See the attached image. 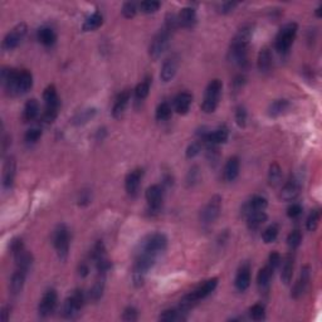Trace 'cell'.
Returning <instances> with one entry per match:
<instances>
[{"label":"cell","instance_id":"6da1fadb","mask_svg":"<svg viewBox=\"0 0 322 322\" xmlns=\"http://www.w3.org/2000/svg\"><path fill=\"white\" fill-rule=\"evenodd\" d=\"M216 286H218V278H210V280L205 281L203 285H200L197 288H195L194 291L190 292L189 295H186L185 297L182 298L181 302H180V310H189V308L194 306L197 301H200L203 298L208 297V296L216 288Z\"/></svg>","mask_w":322,"mask_h":322},{"label":"cell","instance_id":"7a4b0ae2","mask_svg":"<svg viewBox=\"0 0 322 322\" xmlns=\"http://www.w3.org/2000/svg\"><path fill=\"white\" fill-rule=\"evenodd\" d=\"M43 98L46 102V109L43 112L42 120L46 124H52L57 117L58 109H59V97H58L57 89H55L54 86L51 85L44 89Z\"/></svg>","mask_w":322,"mask_h":322},{"label":"cell","instance_id":"3957f363","mask_svg":"<svg viewBox=\"0 0 322 322\" xmlns=\"http://www.w3.org/2000/svg\"><path fill=\"white\" fill-rule=\"evenodd\" d=\"M222 89L223 83L220 79H213L208 85L207 89H205V94H204L203 104H201V109L204 112L212 113L215 111L219 105V100H220Z\"/></svg>","mask_w":322,"mask_h":322},{"label":"cell","instance_id":"277c9868","mask_svg":"<svg viewBox=\"0 0 322 322\" xmlns=\"http://www.w3.org/2000/svg\"><path fill=\"white\" fill-rule=\"evenodd\" d=\"M297 29L298 28L296 23H288V24L283 25L281 28V31L278 32L276 36V42H274V46H276V49L278 52H288V49L291 48V46L295 42Z\"/></svg>","mask_w":322,"mask_h":322},{"label":"cell","instance_id":"5b68a950","mask_svg":"<svg viewBox=\"0 0 322 322\" xmlns=\"http://www.w3.org/2000/svg\"><path fill=\"white\" fill-rule=\"evenodd\" d=\"M171 31H169L167 28H162L151 40L149 47V54L152 59H158L161 55L164 54V52L169 47V42H170Z\"/></svg>","mask_w":322,"mask_h":322},{"label":"cell","instance_id":"8992f818","mask_svg":"<svg viewBox=\"0 0 322 322\" xmlns=\"http://www.w3.org/2000/svg\"><path fill=\"white\" fill-rule=\"evenodd\" d=\"M85 304V295L82 289H76L72 295L64 301L63 304V316L66 319H76L79 311Z\"/></svg>","mask_w":322,"mask_h":322},{"label":"cell","instance_id":"52a82bcc","mask_svg":"<svg viewBox=\"0 0 322 322\" xmlns=\"http://www.w3.org/2000/svg\"><path fill=\"white\" fill-rule=\"evenodd\" d=\"M53 242H54L55 250H57L59 259L66 261L68 257V252H70V232L66 225H58V228L54 232Z\"/></svg>","mask_w":322,"mask_h":322},{"label":"cell","instance_id":"ba28073f","mask_svg":"<svg viewBox=\"0 0 322 322\" xmlns=\"http://www.w3.org/2000/svg\"><path fill=\"white\" fill-rule=\"evenodd\" d=\"M167 247V238L162 233L150 234L140 243V250L150 252L152 254L159 255L161 252H164Z\"/></svg>","mask_w":322,"mask_h":322},{"label":"cell","instance_id":"9c48e42d","mask_svg":"<svg viewBox=\"0 0 322 322\" xmlns=\"http://www.w3.org/2000/svg\"><path fill=\"white\" fill-rule=\"evenodd\" d=\"M220 209H222V197L219 195H214L208 204L204 207L200 213V222L204 227L207 225H212L216 219H218L219 214H220Z\"/></svg>","mask_w":322,"mask_h":322},{"label":"cell","instance_id":"30bf717a","mask_svg":"<svg viewBox=\"0 0 322 322\" xmlns=\"http://www.w3.org/2000/svg\"><path fill=\"white\" fill-rule=\"evenodd\" d=\"M25 33H27V25L24 23H20L16 28H13L3 40L4 51H13L14 48H17L19 46V43L21 42V39L24 38Z\"/></svg>","mask_w":322,"mask_h":322},{"label":"cell","instance_id":"8fae6325","mask_svg":"<svg viewBox=\"0 0 322 322\" xmlns=\"http://www.w3.org/2000/svg\"><path fill=\"white\" fill-rule=\"evenodd\" d=\"M146 200L149 204L150 213H158L164 200V188L161 185H151L146 190Z\"/></svg>","mask_w":322,"mask_h":322},{"label":"cell","instance_id":"7c38bea8","mask_svg":"<svg viewBox=\"0 0 322 322\" xmlns=\"http://www.w3.org/2000/svg\"><path fill=\"white\" fill-rule=\"evenodd\" d=\"M58 302V296L57 292L54 289H48V291L43 295L42 300L39 302V306H38V312L42 317L49 316L53 311L55 310Z\"/></svg>","mask_w":322,"mask_h":322},{"label":"cell","instance_id":"4fadbf2b","mask_svg":"<svg viewBox=\"0 0 322 322\" xmlns=\"http://www.w3.org/2000/svg\"><path fill=\"white\" fill-rule=\"evenodd\" d=\"M178 67H179V59L177 55H171L164 62L162 67H161L160 78L162 82H169L174 78V76L177 74Z\"/></svg>","mask_w":322,"mask_h":322},{"label":"cell","instance_id":"5bb4252c","mask_svg":"<svg viewBox=\"0 0 322 322\" xmlns=\"http://www.w3.org/2000/svg\"><path fill=\"white\" fill-rule=\"evenodd\" d=\"M33 86V76L27 70L18 71V77L16 81V94L27 93Z\"/></svg>","mask_w":322,"mask_h":322},{"label":"cell","instance_id":"9a60e30c","mask_svg":"<svg viewBox=\"0 0 322 322\" xmlns=\"http://www.w3.org/2000/svg\"><path fill=\"white\" fill-rule=\"evenodd\" d=\"M300 192H301V184H300V181H298L297 179L292 178L282 188L281 197H282V200L285 201H293L296 197L300 195Z\"/></svg>","mask_w":322,"mask_h":322},{"label":"cell","instance_id":"2e32d148","mask_svg":"<svg viewBox=\"0 0 322 322\" xmlns=\"http://www.w3.org/2000/svg\"><path fill=\"white\" fill-rule=\"evenodd\" d=\"M143 177V169H135L131 173L127 174V177L125 179V188L127 194L135 195L139 190L140 186L141 179Z\"/></svg>","mask_w":322,"mask_h":322},{"label":"cell","instance_id":"e0dca14e","mask_svg":"<svg viewBox=\"0 0 322 322\" xmlns=\"http://www.w3.org/2000/svg\"><path fill=\"white\" fill-rule=\"evenodd\" d=\"M235 288L239 292H244L250 286V265H244L239 268L235 281H234Z\"/></svg>","mask_w":322,"mask_h":322},{"label":"cell","instance_id":"ac0fdd59","mask_svg":"<svg viewBox=\"0 0 322 322\" xmlns=\"http://www.w3.org/2000/svg\"><path fill=\"white\" fill-rule=\"evenodd\" d=\"M193 102V94L190 92H180L177 97L174 98V108L180 115H185L190 109Z\"/></svg>","mask_w":322,"mask_h":322},{"label":"cell","instance_id":"d6986e66","mask_svg":"<svg viewBox=\"0 0 322 322\" xmlns=\"http://www.w3.org/2000/svg\"><path fill=\"white\" fill-rule=\"evenodd\" d=\"M310 277H311L310 267H308V266H304L301 270L300 278H298L295 287H293V292H292V296H293V297L295 298L301 297L304 292H306L307 286H308V282H310Z\"/></svg>","mask_w":322,"mask_h":322},{"label":"cell","instance_id":"ffe728a7","mask_svg":"<svg viewBox=\"0 0 322 322\" xmlns=\"http://www.w3.org/2000/svg\"><path fill=\"white\" fill-rule=\"evenodd\" d=\"M16 159L13 156L5 160V164H4L3 169V186L5 189H10L14 182V178H16Z\"/></svg>","mask_w":322,"mask_h":322},{"label":"cell","instance_id":"44dd1931","mask_svg":"<svg viewBox=\"0 0 322 322\" xmlns=\"http://www.w3.org/2000/svg\"><path fill=\"white\" fill-rule=\"evenodd\" d=\"M274 270L269 267V266H266V267L262 268L258 272V276H257V285H258L259 291L263 292V293H267L269 291L270 287V281H272V277H273Z\"/></svg>","mask_w":322,"mask_h":322},{"label":"cell","instance_id":"7402d4cb","mask_svg":"<svg viewBox=\"0 0 322 322\" xmlns=\"http://www.w3.org/2000/svg\"><path fill=\"white\" fill-rule=\"evenodd\" d=\"M239 159L237 156L229 159L227 161V164H225L224 170H223V178H224L225 181H234L237 179L238 175H239Z\"/></svg>","mask_w":322,"mask_h":322},{"label":"cell","instance_id":"603a6c76","mask_svg":"<svg viewBox=\"0 0 322 322\" xmlns=\"http://www.w3.org/2000/svg\"><path fill=\"white\" fill-rule=\"evenodd\" d=\"M128 101H130V91H128V89L122 91L121 93L117 96L112 109V115L115 119H120V117L124 115L126 107H127L128 105Z\"/></svg>","mask_w":322,"mask_h":322},{"label":"cell","instance_id":"cb8c5ba5","mask_svg":"<svg viewBox=\"0 0 322 322\" xmlns=\"http://www.w3.org/2000/svg\"><path fill=\"white\" fill-rule=\"evenodd\" d=\"M178 23L181 25L182 28L190 29L197 23V12L194 8H184L180 12L179 17H178Z\"/></svg>","mask_w":322,"mask_h":322},{"label":"cell","instance_id":"d4e9b609","mask_svg":"<svg viewBox=\"0 0 322 322\" xmlns=\"http://www.w3.org/2000/svg\"><path fill=\"white\" fill-rule=\"evenodd\" d=\"M293 269H295V255L292 253H288L285 258L282 266V272H281V278L285 285H289L293 276Z\"/></svg>","mask_w":322,"mask_h":322},{"label":"cell","instance_id":"484cf974","mask_svg":"<svg viewBox=\"0 0 322 322\" xmlns=\"http://www.w3.org/2000/svg\"><path fill=\"white\" fill-rule=\"evenodd\" d=\"M268 205V201L266 197H254L250 201L244 205L243 212L247 216L250 215V213H254V212H265L266 208Z\"/></svg>","mask_w":322,"mask_h":322},{"label":"cell","instance_id":"4316f807","mask_svg":"<svg viewBox=\"0 0 322 322\" xmlns=\"http://www.w3.org/2000/svg\"><path fill=\"white\" fill-rule=\"evenodd\" d=\"M39 115V104L36 98H31L27 101L24 109H23V120L24 122H31L36 119V116Z\"/></svg>","mask_w":322,"mask_h":322},{"label":"cell","instance_id":"83f0119b","mask_svg":"<svg viewBox=\"0 0 322 322\" xmlns=\"http://www.w3.org/2000/svg\"><path fill=\"white\" fill-rule=\"evenodd\" d=\"M25 273H27V272H24V270L21 269H17L16 272L13 273L9 285L10 292H12L13 295H18V293H20L23 287H24Z\"/></svg>","mask_w":322,"mask_h":322},{"label":"cell","instance_id":"f1b7e54d","mask_svg":"<svg viewBox=\"0 0 322 322\" xmlns=\"http://www.w3.org/2000/svg\"><path fill=\"white\" fill-rule=\"evenodd\" d=\"M17 261V266H18V269L24 270V272H28L29 268L32 267V263H33V258H32L31 253H28L27 250L23 248L21 250H19L18 253L14 254Z\"/></svg>","mask_w":322,"mask_h":322},{"label":"cell","instance_id":"f546056e","mask_svg":"<svg viewBox=\"0 0 322 322\" xmlns=\"http://www.w3.org/2000/svg\"><path fill=\"white\" fill-rule=\"evenodd\" d=\"M38 40L42 43L43 46L51 47L57 40V36H55V32L53 31L52 28H40L39 31H38Z\"/></svg>","mask_w":322,"mask_h":322},{"label":"cell","instance_id":"4dcf8cb0","mask_svg":"<svg viewBox=\"0 0 322 322\" xmlns=\"http://www.w3.org/2000/svg\"><path fill=\"white\" fill-rule=\"evenodd\" d=\"M104 23V17L100 12H94L93 14L86 19L85 23H83V31L85 32H91L96 31L97 28H100Z\"/></svg>","mask_w":322,"mask_h":322},{"label":"cell","instance_id":"1f68e13d","mask_svg":"<svg viewBox=\"0 0 322 322\" xmlns=\"http://www.w3.org/2000/svg\"><path fill=\"white\" fill-rule=\"evenodd\" d=\"M267 220V214L265 212H254L247 216V225L250 231L258 229Z\"/></svg>","mask_w":322,"mask_h":322},{"label":"cell","instance_id":"d6a6232c","mask_svg":"<svg viewBox=\"0 0 322 322\" xmlns=\"http://www.w3.org/2000/svg\"><path fill=\"white\" fill-rule=\"evenodd\" d=\"M289 102L287 100H276L268 107V113L272 117H277V116L282 115L288 109Z\"/></svg>","mask_w":322,"mask_h":322},{"label":"cell","instance_id":"836d02e7","mask_svg":"<svg viewBox=\"0 0 322 322\" xmlns=\"http://www.w3.org/2000/svg\"><path fill=\"white\" fill-rule=\"evenodd\" d=\"M272 67V55L269 49L263 48L258 54V68L261 72H268Z\"/></svg>","mask_w":322,"mask_h":322},{"label":"cell","instance_id":"e575fe53","mask_svg":"<svg viewBox=\"0 0 322 322\" xmlns=\"http://www.w3.org/2000/svg\"><path fill=\"white\" fill-rule=\"evenodd\" d=\"M282 180V169L280 165L274 162L269 166V171H268V182L270 186H277L281 184Z\"/></svg>","mask_w":322,"mask_h":322},{"label":"cell","instance_id":"d590c367","mask_svg":"<svg viewBox=\"0 0 322 322\" xmlns=\"http://www.w3.org/2000/svg\"><path fill=\"white\" fill-rule=\"evenodd\" d=\"M150 87H151V78L146 77L143 82L137 85L136 89H135V96H136L137 101H143L147 96H149Z\"/></svg>","mask_w":322,"mask_h":322},{"label":"cell","instance_id":"8d00e7d4","mask_svg":"<svg viewBox=\"0 0 322 322\" xmlns=\"http://www.w3.org/2000/svg\"><path fill=\"white\" fill-rule=\"evenodd\" d=\"M105 291V274H101V278H98L94 285L92 286L91 291H89V297L93 300V301H98L102 295H104Z\"/></svg>","mask_w":322,"mask_h":322},{"label":"cell","instance_id":"74e56055","mask_svg":"<svg viewBox=\"0 0 322 322\" xmlns=\"http://www.w3.org/2000/svg\"><path fill=\"white\" fill-rule=\"evenodd\" d=\"M184 312H185V311H182V310H166L161 313L160 317H159V320H160V321H165V322L182 321V320H185V317L182 316V313Z\"/></svg>","mask_w":322,"mask_h":322},{"label":"cell","instance_id":"f35d334b","mask_svg":"<svg viewBox=\"0 0 322 322\" xmlns=\"http://www.w3.org/2000/svg\"><path fill=\"white\" fill-rule=\"evenodd\" d=\"M171 113H173V109H171L170 105L167 102H162L156 108V120L158 121H166L171 117Z\"/></svg>","mask_w":322,"mask_h":322},{"label":"cell","instance_id":"ab89813d","mask_svg":"<svg viewBox=\"0 0 322 322\" xmlns=\"http://www.w3.org/2000/svg\"><path fill=\"white\" fill-rule=\"evenodd\" d=\"M278 232H280L278 225L272 224L269 225L268 228L265 229V232L262 234V238H263L266 243H272V242H274V240L277 239V237H278Z\"/></svg>","mask_w":322,"mask_h":322},{"label":"cell","instance_id":"60d3db41","mask_svg":"<svg viewBox=\"0 0 322 322\" xmlns=\"http://www.w3.org/2000/svg\"><path fill=\"white\" fill-rule=\"evenodd\" d=\"M250 317H252L254 321H262V320H265L266 317V308L263 304H255L250 308Z\"/></svg>","mask_w":322,"mask_h":322},{"label":"cell","instance_id":"b9f144b4","mask_svg":"<svg viewBox=\"0 0 322 322\" xmlns=\"http://www.w3.org/2000/svg\"><path fill=\"white\" fill-rule=\"evenodd\" d=\"M302 242V234L300 231H292L287 237V244L292 250L300 247Z\"/></svg>","mask_w":322,"mask_h":322},{"label":"cell","instance_id":"7bdbcfd3","mask_svg":"<svg viewBox=\"0 0 322 322\" xmlns=\"http://www.w3.org/2000/svg\"><path fill=\"white\" fill-rule=\"evenodd\" d=\"M320 210H313L312 213L308 215V218H307V222H306V227H307V231L308 232H315L317 229V227H319V222H320Z\"/></svg>","mask_w":322,"mask_h":322},{"label":"cell","instance_id":"ee69618b","mask_svg":"<svg viewBox=\"0 0 322 322\" xmlns=\"http://www.w3.org/2000/svg\"><path fill=\"white\" fill-rule=\"evenodd\" d=\"M161 4L159 1H154V0H150V1H143L140 4V9L141 12L145 13V14H154V13L158 12L160 9Z\"/></svg>","mask_w":322,"mask_h":322},{"label":"cell","instance_id":"f6af8a7d","mask_svg":"<svg viewBox=\"0 0 322 322\" xmlns=\"http://www.w3.org/2000/svg\"><path fill=\"white\" fill-rule=\"evenodd\" d=\"M40 136H42V130L38 127H32L25 132L24 140L28 143H34L39 140Z\"/></svg>","mask_w":322,"mask_h":322},{"label":"cell","instance_id":"bcb514c9","mask_svg":"<svg viewBox=\"0 0 322 322\" xmlns=\"http://www.w3.org/2000/svg\"><path fill=\"white\" fill-rule=\"evenodd\" d=\"M94 113V109H85V111H81L78 115L74 117V124L76 125H81V124H85V122L89 121V119H92V116Z\"/></svg>","mask_w":322,"mask_h":322},{"label":"cell","instance_id":"7dc6e473","mask_svg":"<svg viewBox=\"0 0 322 322\" xmlns=\"http://www.w3.org/2000/svg\"><path fill=\"white\" fill-rule=\"evenodd\" d=\"M235 121L240 127L246 126L247 122V109L243 106H238L235 109Z\"/></svg>","mask_w":322,"mask_h":322},{"label":"cell","instance_id":"c3c4849f","mask_svg":"<svg viewBox=\"0 0 322 322\" xmlns=\"http://www.w3.org/2000/svg\"><path fill=\"white\" fill-rule=\"evenodd\" d=\"M201 150V143L199 141H195V143H190L186 149V158L193 159L197 155H199V152Z\"/></svg>","mask_w":322,"mask_h":322},{"label":"cell","instance_id":"681fc988","mask_svg":"<svg viewBox=\"0 0 322 322\" xmlns=\"http://www.w3.org/2000/svg\"><path fill=\"white\" fill-rule=\"evenodd\" d=\"M137 9H136V5H135V3H131V1H128V3H125L124 4V6H122V14H124V17L125 18H134L135 14H136Z\"/></svg>","mask_w":322,"mask_h":322},{"label":"cell","instance_id":"f907efd6","mask_svg":"<svg viewBox=\"0 0 322 322\" xmlns=\"http://www.w3.org/2000/svg\"><path fill=\"white\" fill-rule=\"evenodd\" d=\"M139 319V315H137V310L135 307H127L125 311H124V315H122V320L124 321H136Z\"/></svg>","mask_w":322,"mask_h":322},{"label":"cell","instance_id":"816d5d0a","mask_svg":"<svg viewBox=\"0 0 322 322\" xmlns=\"http://www.w3.org/2000/svg\"><path fill=\"white\" fill-rule=\"evenodd\" d=\"M302 213V207L300 205V204H292L291 207L287 209V215L289 216V218H298V216L301 215Z\"/></svg>","mask_w":322,"mask_h":322},{"label":"cell","instance_id":"f5cc1de1","mask_svg":"<svg viewBox=\"0 0 322 322\" xmlns=\"http://www.w3.org/2000/svg\"><path fill=\"white\" fill-rule=\"evenodd\" d=\"M268 262H269V267L272 268V269H276L277 267H280L281 265V255L278 252H272L269 254V259H268Z\"/></svg>","mask_w":322,"mask_h":322},{"label":"cell","instance_id":"db71d44e","mask_svg":"<svg viewBox=\"0 0 322 322\" xmlns=\"http://www.w3.org/2000/svg\"><path fill=\"white\" fill-rule=\"evenodd\" d=\"M78 201H79V205H87V204L91 203V193H89V190H83V192H81L78 197Z\"/></svg>","mask_w":322,"mask_h":322},{"label":"cell","instance_id":"11a10c76","mask_svg":"<svg viewBox=\"0 0 322 322\" xmlns=\"http://www.w3.org/2000/svg\"><path fill=\"white\" fill-rule=\"evenodd\" d=\"M237 5V3H232V1H229V3H223L222 5H220V12H222L223 14H227V13L232 12Z\"/></svg>","mask_w":322,"mask_h":322},{"label":"cell","instance_id":"9f6ffc18","mask_svg":"<svg viewBox=\"0 0 322 322\" xmlns=\"http://www.w3.org/2000/svg\"><path fill=\"white\" fill-rule=\"evenodd\" d=\"M10 311H12L10 306H8V304L3 306V308H1V320H3V321H8V320H9Z\"/></svg>","mask_w":322,"mask_h":322},{"label":"cell","instance_id":"6f0895ef","mask_svg":"<svg viewBox=\"0 0 322 322\" xmlns=\"http://www.w3.org/2000/svg\"><path fill=\"white\" fill-rule=\"evenodd\" d=\"M197 167H193L192 170L189 171V175H188V181L192 182V184H194L195 181H197Z\"/></svg>","mask_w":322,"mask_h":322},{"label":"cell","instance_id":"680465c9","mask_svg":"<svg viewBox=\"0 0 322 322\" xmlns=\"http://www.w3.org/2000/svg\"><path fill=\"white\" fill-rule=\"evenodd\" d=\"M79 274H81V276H87V274H89V266L85 265V263L81 265V268H79Z\"/></svg>","mask_w":322,"mask_h":322}]
</instances>
